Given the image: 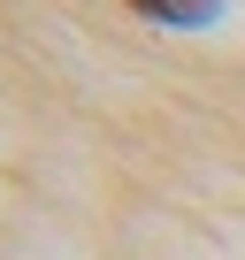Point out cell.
<instances>
[{
	"instance_id": "obj_1",
	"label": "cell",
	"mask_w": 245,
	"mask_h": 260,
	"mask_svg": "<svg viewBox=\"0 0 245 260\" xmlns=\"http://www.w3.org/2000/svg\"><path fill=\"white\" fill-rule=\"evenodd\" d=\"M138 16H154V23H207L215 16V0H131Z\"/></svg>"
}]
</instances>
